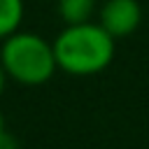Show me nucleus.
Wrapping results in <instances>:
<instances>
[{"label": "nucleus", "instance_id": "f03ea898", "mask_svg": "<svg viewBox=\"0 0 149 149\" xmlns=\"http://www.w3.org/2000/svg\"><path fill=\"white\" fill-rule=\"evenodd\" d=\"M0 65L7 77L21 86H42L58 70L54 42L26 30H16L2 40Z\"/></svg>", "mask_w": 149, "mask_h": 149}, {"label": "nucleus", "instance_id": "423d86ee", "mask_svg": "<svg viewBox=\"0 0 149 149\" xmlns=\"http://www.w3.org/2000/svg\"><path fill=\"white\" fill-rule=\"evenodd\" d=\"M5 137H7V133H5V119H2V112H0V147H2Z\"/></svg>", "mask_w": 149, "mask_h": 149}, {"label": "nucleus", "instance_id": "0eeeda50", "mask_svg": "<svg viewBox=\"0 0 149 149\" xmlns=\"http://www.w3.org/2000/svg\"><path fill=\"white\" fill-rule=\"evenodd\" d=\"M5 81H7V72L2 70V65H0V93L5 91Z\"/></svg>", "mask_w": 149, "mask_h": 149}, {"label": "nucleus", "instance_id": "39448f33", "mask_svg": "<svg viewBox=\"0 0 149 149\" xmlns=\"http://www.w3.org/2000/svg\"><path fill=\"white\" fill-rule=\"evenodd\" d=\"M23 23V0H0V40L16 33Z\"/></svg>", "mask_w": 149, "mask_h": 149}, {"label": "nucleus", "instance_id": "20e7f679", "mask_svg": "<svg viewBox=\"0 0 149 149\" xmlns=\"http://www.w3.org/2000/svg\"><path fill=\"white\" fill-rule=\"evenodd\" d=\"M56 9L65 26L86 23L95 14V0H56Z\"/></svg>", "mask_w": 149, "mask_h": 149}, {"label": "nucleus", "instance_id": "f257e3e1", "mask_svg": "<svg viewBox=\"0 0 149 149\" xmlns=\"http://www.w3.org/2000/svg\"><path fill=\"white\" fill-rule=\"evenodd\" d=\"M58 70L72 77H91L109 68L114 58V37L98 23L65 26L54 40Z\"/></svg>", "mask_w": 149, "mask_h": 149}, {"label": "nucleus", "instance_id": "7ed1b4c3", "mask_svg": "<svg viewBox=\"0 0 149 149\" xmlns=\"http://www.w3.org/2000/svg\"><path fill=\"white\" fill-rule=\"evenodd\" d=\"M98 23L114 40L128 37L142 23V7L137 0H105L98 9Z\"/></svg>", "mask_w": 149, "mask_h": 149}]
</instances>
